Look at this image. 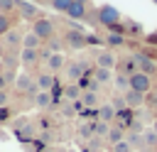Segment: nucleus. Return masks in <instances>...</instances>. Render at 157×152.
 Here are the masks:
<instances>
[{"label": "nucleus", "mask_w": 157, "mask_h": 152, "mask_svg": "<svg viewBox=\"0 0 157 152\" xmlns=\"http://www.w3.org/2000/svg\"><path fill=\"white\" fill-rule=\"evenodd\" d=\"M96 22L103 25V27L110 32L115 25H120V12H118L113 5H101V7L96 10Z\"/></svg>", "instance_id": "obj_1"}, {"label": "nucleus", "mask_w": 157, "mask_h": 152, "mask_svg": "<svg viewBox=\"0 0 157 152\" xmlns=\"http://www.w3.org/2000/svg\"><path fill=\"white\" fill-rule=\"evenodd\" d=\"M32 32H34L42 42H44V39H52V37H54V22L47 20V17H39V20L32 22Z\"/></svg>", "instance_id": "obj_2"}, {"label": "nucleus", "mask_w": 157, "mask_h": 152, "mask_svg": "<svg viewBox=\"0 0 157 152\" xmlns=\"http://www.w3.org/2000/svg\"><path fill=\"white\" fill-rule=\"evenodd\" d=\"M130 88L132 91H137V93H150V88H152V76H147V74H142V71H137V74H132L130 76Z\"/></svg>", "instance_id": "obj_3"}, {"label": "nucleus", "mask_w": 157, "mask_h": 152, "mask_svg": "<svg viewBox=\"0 0 157 152\" xmlns=\"http://www.w3.org/2000/svg\"><path fill=\"white\" fill-rule=\"evenodd\" d=\"M64 42L71 49H83V47H88V34H83L81 29H69L64 34Z\"/></svg>", "instance_id": "obj_4"}, {"label": "nucleus", "mask_w": 157, "mask_h": 152, "mask_svg": "<svg viewBox=\"0 0 157 152\" xmlns=\"http://www.w3.org/2000/svg\"><path fill=\"white\" fill-rule=\"evenodd\" d=\"M135 56V61H137V66H140V71L142 74H147V76H152V74H157V64L150 59V54H142V51H135L132 54Z\"/></svg>", "instance_id": "obj_5"}, {"label": "nucleus", "mask_w": 157, "mask_h": 152, "mask_svg": "<svg viewBox=\"0 0 157 152\" xmlns=\"http://www.w3.org/2000/svg\"><path fill=\"white\" fill-rule=\"evenodd\" d=\"M17 12H20V17L22 20H39L37 15H39V10H37V5L34 2H27V0H17V7H15Z\"/></svg>", "instance_id": "obj_6"}, {"label": "nucleus", "mask_w": 157, "mask_h": 152, "mask_svg": "<svg viewBox=\"0 0 157 152\" xmlns=\"http://www.w3.org/2000/svg\"><path fill=\"white\" fill-rule=\"evenodd\" d=\"M15 86H17L20 93H34V91H39V88H37V81H32L27 74H20V76L15 78Z\"/></svg>", "instance_id": "obj_7"}, {"label": "nucleus", "mask_w": 157, "mask_h": 152, "mask_svg": "<svg viewBox=\"0 0 157 152\" xmlns=\"http://www.w3.org/2000/svg\"><path fill=\"white\" fill-rule=\"evenodd\" d=\"M96 64H98V69H110V71H113V66H115V54H113L110 49H103V51L96 56Z\"/></svg>", "instance_id": "obj_8"}, {"label": "nucleus", "mask_w": 157, "mask_h": 152, "mask_svg": "<svg viewBox=\"0 0 157 152\" xmlns=\"http://www.w3.org/2000/svg\"><path fill=\"white\" fill-rule=\"evenodd\" d=\"M54 83H56V76L49 74V71H44V74L37 76V88H39V91H52Z\"/></svg>", "instance_id": "obj_9"}, {"label": "nucleus", "mask_w": 157, "mask_h": 152, "mask_svg": "<svg viewBox=\"0 0 157 152\" xmlns=\"http://www.w3.org/2000/svg\"><path fill=\"white\" fill-rule=\"evenodd\" d=\"M123 98H125L128 108H132V110H135V108H140V105L145 103V93H137V91H132V88H130V91H125V96H123Z\"/></svg>", "instance_id": "obj_10"}, {"label": "nucleus", "mask_w": 157, "mask_h": 152, "mask_svg": "<svg viewBox=\"0 0 157 152\" xmlns=\"http://www.w3.org/2000/svg\"><path fill=\"white\" fill-rule=\"evenodd\" d=\"M39 49H22V54H20V61L25 64V66H32L34 61H39Z\"/></svg>", "instance_id": "obj_11"}, {"label": "nucleus", "mask_w": 157, "mask_h": 152, "mask_svg": "<svg viewBox=\"0 0 157 152\" xmlns=\"http://www.w3.org/2000/svg\"><path fill=\"white\" fill-rule=\"evenodd\" d=\"M66 66V59L61 56V54H52L49 59H47V69H49V74H54V71H59V69H64Z\"/></svg>", "instance_id": "obj_12"}, {"label": "nucleus", "mask_w": 157, "mask_h": 152, "mask_svg": "<svg viewBox=\"0 0 157 152\" xmlns=\"http://www.w3.org/2000/svg\"><path fill=\"white\" fill-rule=\"evenodd\" d=\"M81 96H83V91H81V86L78 83H69V86H64V98H69V101H81Z\"/></svg>", "instance_id": "obj_13"}, {"label": "nucleus", "mask_w": 157, "mask_h": 152, "mask_svg": "<svg viewBox=\"0 0 157 152\" xmlns=\"http://www.w3.org/2000/svg\"><path fill=\"white\" fill-rule=\"evenodd\" d=\"M115 115H118V110L113 105H101L98 108V120H103V123H113Z\"/></svg>", "instance_id": "obj_14"}, {"label": "nucleus", "mask_w": 157, "mask_h": 152, "mask_svg": "<svg viewBox=\"0 0 157 152\" xmlns=\"http://www.w3.org/2000/svg\"><path fill=\"white\" fill-rule=\"evenodd\" d=\"M110 145H118V142H123L125 140V127H120V125H115V127H110L108 130V137H105Z\"/></svg>", "instance_id": "obj_15"}, {"label": "nucleus", "mask_w": 157, "mask_h": 152, "mask_svg": "<svg viewBox=\"0 0 157 152\" xmlns=\"http://www.w3.org/2000/svg\"><path fill=\"white\" fill-rule=\"evenodd\" d=\"M66 15H69L71 20H83V17H86V5H83V2H74Z\"/></svg>", "instance_id": "obj_16"}, {"label": "nucleus", "mask_w": 157, "mask_h": 152, "mask_svg": "<svg viewBox=\"0 0 157 152\" xmlns=\"http://www.w3.org/2000/svg\"><path fill=\"white\" fill-rule=\"evenodd\" d=\"M22 39H25V34H22L20 29H15V27H12V29L5 34V44H7V47H17Z\"/></svg>", "instance_id": "obj_17"}, {"label": "nucleus", "mask_w": 157, "mask_h": 152, "mask_svg": "<svg viewBox=\"0 0 157 152\" xmlns=\"http://www.w3.org/2000/svg\"><path fill=\"white\" fill-rule=\"evenodd\" d=\"M39 47H42V39H39L34 32L25 34V39H22V49H39Z\"/></svg>", "instance_id": "obj_18"}, {"label": "nucleus", "mask_w": 157, "mask_h": 152, "mask_svg": "<svg viewBox=\"0 0 157 152\" xmlns=\"http://www.w3.org/2000/svg\"><path fill=\"white\" fill-rule=\"evenodd\" d=\"M34 103H37L39 108H49V105H54V98H52L49 91H39L37 98H34Z\"/></svg>", "instance_id": "obj_19"}, {"label": "nucleus", "mask_w": 157, "mask_h": 152, "mask_svg": "<svg viewBox=\"0 0 157 152\" xmlns=\"http://www.w3.org/2000/svg\"><path fill=\"white\" fill-rule=\"evenodd\" d=\"M105 44H108V47H123V44H125V34L108 32V37H105Z\"/></svg>", "instance_id": "obj_20"}, {"label": "nucleus", "mask_w": 157, "mask_h": 152, "mask_svg": "<svg viewBox=\"0 0 157 152\" xmlns=\"http://www.w3.org/2000/svg\"><path fill=\"white\" fill-rule=\"evenodd\" d=\"M93 78H96L98 83H108V81L113 78V71H110V69H98V66H96V71H93Z\"/></svg>", "instance_id": "obj_21"}, {"label": "nucleus", "mask_w": 157, "mask_h": 152, "mask_svg": "<svg viewBox=\"0 0 157 152\" xmlns=\"http://www.w3.org/2000/svg\"><path fill=\"white\" fill-rule=\"evenodd\" d=\"M74 2H76V0H52L49 5H52V10H56V12H64V15H66V12H69V7H71Z\"/></svg>", "instance_id": "obj_22"}, {"label": "nucleus", "mask_w": 157, "mask_h": 152, "mask_svg": "<svg viewBox=\"0 0 157 152\" xmlns=\"http://www.w3.org/2000/svg\"><path fill=\"white\" fill-rule=\"evenodd\" d=\"M15 27V22L10 20V15H5V12H0V37H5L10 29Z\"/></svg>", "instance_id": "obj_23"}, {"label": "nucleus", "mask_w": 157, "mask_h": 152, "mask_svg": "<svg viewBox=\"0 0 157 152\" xmlns=\"http://www.w3.org/2000/svg\"><path fill=\"white\" fill-rule=\"evenodd\" d=\"M108 130H110V123H103V120H96V123H93V132H96V135L108 137Z\"/></svg>", "instance_id": "obj_24"}, {"label": "nucleus", "mask_w": 157, "mask_h": 152, "mask_svg": "<svg viewBox=\"0 0 157 152\" xmlns=\"http://www.w3.org/2000/svg\"><path fill=\"white\" fill-rule=\"evenodd\" d=\"M96 101H98V98H96V91H83L81 103H83L86 108H93V105H96Z\"/></svg>", "instance_id": "obj_25"}, {"label": "nucleus", "mask_w": 157, "mask_h": 152, "mask_svg": "<svg viewBox=\"0 0 157 152\" xmlns=\"http://www.w3.org/2000/svg\"><path fill=\"white\" fill-rule=\"evenodd\" d=\"M142 145L155 147V145H157V132H155V130H145V132H142Z\"/></svg>", "instance_id": "obj_26"}, {"label": "nucleus", "mask_w": 157, "mask_h": 152, "mask_svg": "<svg viewBox=\"0 0 157 152\" xmlns=\"http://www.w3.org/2000/svg\"><path fill=\"white\" fill-rule=\"evenodd\" d=\"M115 86H118L120 91H130V76L118 74V76H115Z\"/></svg>", "instance_id": "obj_27"}, {"label": "nucleus", "mask_w": 157, "mask_h": 152, "mask_svg": "<svg viewBox=\"0 0 157 152\" xmlns=\"http://www.w3.org/2000/svg\"><path fill=\"white\" fill-rule=\"evenodd\" d=\"M17 7V0H0V12H10V10H15Z\"/></svg>", "instance_id": "obj_28"}, {"label": "nucleus", "mask_w": 157, "mask_h": 152, "mask_svg": "<svg viewBox=\"0 0 157 152\" xmlns=\"http://www.w3.org/2000/svg\"><path fill=\"white\" fill-rule=\"evenodd\" d=\"M113 152H132V145H130L128 140H123V142L113 145Z\"/></svg>", "instance_id": "obj_29"}, {"label": "nucleus", "mask_w": 157, "mask_h": 152, "mask_svg": "<svg viewBox=\"0 0 157 152\" xmlns=\"http://www.w3.org/2000/svg\"><path fill=\"white\" fill-rule=\"evenodd\" d=\"M10 115H12V113H10V108H7V105H2V108H0V123L10 120Z\"/></svg>", "instance_id": "obj_30"}, {"label": "nucleus", "mask_w": 157, "mask_h": 152, "mask_svg": "<svg viewBox=\"0 0 157 152\" xmlns=\"http://www.w3.org/2000/svg\"><path fill=\"white\" fill-rule=\"evenodd\" d=\"M145 42H147L150 47H157V32H150V34L145 37Z\"/></svg>", "instance_id": "obj_31"}, {"label": "nucleus", "mask_w": 157, "mask_h": 152, "mask_svg": "<svg viewBox=\"0 0 157 152\" xmlns=\"http://www.w3.org/2000/svg\"><path fill=\"white\" fill-rule=\"evenodd\" d=\"M128 29H130V32H135V34H137V32H142V29H140V25H135L132 20H128Z\"/></svg>", "instance_id": "obj_32"}, {"label": "nucleus", "mask_w": 157, "mask_h": 152, "mask_svg": "<svg viewBox=\"0 0 157 152\" xmlns=\"http://www.w3.org/2000/svg\"><path fill=\"white\" fill-rule=\"evenodd\" d=\"M2 105H7V93H5V91H0V108H2Z\"/></svg>", "instance_id": "obj_33"}, {"label": "nucleus", "mask_w": 157, "mask_h": 152, "mask_svg": "<svg viewBox=\"0 0 157 152\" xmlns=\"http://www.w3.org/2000/svg\"><path fill=\"white\" fill-rule=\"evenodd\" d=\"M2 88H5V78L0 76V91H2Z\"/></svg>", "instance_id": "obj_34"}, {"label": "nucleus", "mask_w": 157, "mask_h": 152, "mask_svg": "<svg viewBox=\"0 0 157 152\" xmlns=\"http://www.w3.org/2000/svg\"><path fill=\"white\" fill-rule=\"evenodd\" d=\"M76 2H83V5H88V2H91V0H76Z\"/></svg>", "instance_id": "obj_35"}, {"label": "nucleus", "mask_w": 157, "mask_h": 152, "mask_svg": "<svg viewBox=\"0 0 157 152\" xmlns=\"http://www.w3.org/2000/svg\"><path fill=\"white\" fill-rule=\"evenodd\" d=\"M152 2H155V5H157V0H152Z\"/></svg>", "instance_id": "obj_36"}]
</instances>
